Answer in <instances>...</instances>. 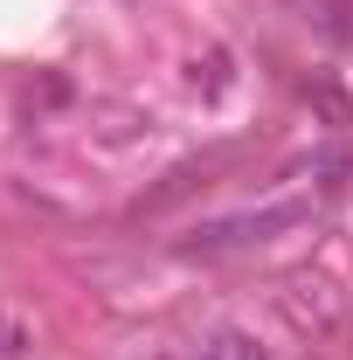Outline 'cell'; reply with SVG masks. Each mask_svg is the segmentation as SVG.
I'll use <instances>...</instances> for the list:
<instances>
[{
	"label": "cell",
	"instance_id": "obj_1",
	"mask_svg": "<svg viewBox=\"0 0 353 360\" xmlns=\"http://www.w3.org/2000/svg\"><path fill=\"white\" fill-rule=\"evenodd\" d=\"M298 222H312L305 194L264 201V208H236V215H208V222L187 236V250H201V257H215V250H250V243H270V236H284V229H298Z\"/></svg>",
	"mask_w": 353,
	"mask_h": 360
},
{
	"label": "cell",
	"instance_id": "obj_2",
	"mask_svg": "<svg viewBox=\"0 0 353 360\" xmlns=\"http://www.w3.org/2000/svg\"><path fill=\"white\" fill-rule=\"evenodd\" d=\"M284 319H291L298 333H333V326H340V298H333V284H319V277L284 284Z\"/></svg>",
	"mask_w": 353,
	"mask_h": 360
},
{
	"label": "cell",
	"instance_id": "obj_3",
	"mask_svg": "<svg viewBox=\"0 0 353 360\" xmlns=\"http://www.w3.org/2000/svg\"><path fill=\"white\" fill-rule=\"evenodd\" d=\"M201 360H270V347L257 333H243V326H215L201 340Z\"/></svg>",
	"mask_w": 353,
	"mask_h": 360
},
{
	"label": "cell",
	"instance_id": "obj_4",
	"mask_svg": "<svg viewBox=\"0 0 353 360\" xmlns=\"http://www.w3.org/2000/svg\"><path fill=\"white\" fill-rule=\"evenodd\" d=\"M21 354H28V326L14 312H0V360H21Z\"/></svg>",
	"mask_w": 353,
	"mask_h": 360
},
{
	"label": "cell",
	"instance_id": "obj_5",
	"mask_svg": "<svg viewBox=\"0 0 353 360\" xmlns=\"http://www.w3.org/2000/svg\"><path fill=\"white\" fill-rule=\"evenodd\" d=\"M153 360H187V354H153Z\"/></svg>",
	"mask_w": 353,
	"mask_h": 360
}]
</instances>
